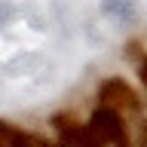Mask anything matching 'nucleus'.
I'll use <instances>...</instances> for the list:
<instances>
[{"label":"nucleus","mask_w":147,"mask_h":147,"mask_svg":"<svg viewBox=\"0 0 147 147\" xmlns=\"http://www.w3.org/2000/svg\"><path fill=\"white\" fill-rule=\"evenodd\" d=\"M89 132V144L92 147H129V135H126V119L117 110H110L101 104L86 123Z\"/></svg>","instance_id":"f257e3e1"},{"label":"nucleus","mask_w":147,"mask_h":147,"mask_svg":"<svg viewBox=\"0 0 147 147\" xmlns=\"http://www.w3.org/2000/svg\"><path fill=\"white\" fill-rule=\"evenodd\" d=\"M0 147H46V141L31 138L22 129H16V126H9V123L0 119Z\"/></svg>","instance_id":"f03ea898"},{"label":"nucleus","mask_w":147,"mask_h":147,"mask_svg":"<svg viewBox=\"0 0 147 147\" xmlns=\"http://www.w3.org/2000/svg\"><path fill=\"white\" fill-rule=\"evenodd\" d=\"M0 12H3V0H0Z\"/></svg>","instance_id":"20e7f679"},{"label":"nucleus","mask_w":147,"mask_h":147,"mask_svg":"<svg viewBox=\"0 0 147 147\" xmlns=\"http://www.w3.org/2000/svg\"><path fill=\"white\" fill-rule=\"evenodd\" d=\"M141 80H144V86H147V58L141 61Z\"/></svg>","instance_id":"7ed1b4c3"}]
</instances>
